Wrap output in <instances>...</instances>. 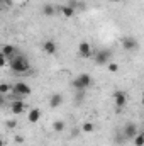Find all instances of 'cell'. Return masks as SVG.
<instances>
[{
    "label": "cell",
    "instance_id": "obj_1",
    "mask_svg": "<svg viewBox=\"0 0 144 146\" xmlns=\"http://www.w3.org/2000/svg\"><path fill=\"white\" fill-rule=\"evenodd\" d=\"M9 65H10V70H12V72L19 73V75L31 72V63H29V60H27L24 54H15V56L9 61Z\"/></svg>",
    "mask_w": 144,
    "mask_h": 146
},
{
    "label": "cell",
    "instance_id": "obj_2",
    "mask_svg": "<svg viewBox=\"0 0 144 146\" xmlns=\"http://www.w3.org/2000/svg\"><path fill=\"white\" fill-rule=\"evenodd\" d=\"M93 85V78L88 73H80L75 80H73V88L76 92H85L87 88H90Z\"/></svg>",
    "mask_w": 144,
    "mask_h": 146
},
{
    "label": "cell",
    "instance_id": "obj_3",
    "mask_svg": "<svg viewBox=\"0 0 144 146\" xmlns=\"http://www.w3.org/2000/svg\"><path fill=\"white\" fill-rule=\"evenodd\" d=\"M12 94L15 95V99L24 100L27 95H31V87L27 83H24V82H17V83L12 85Z\"/></svg>",
    "mask_w": 144,
    "mask_h": 146
},
{
    "label": "cell",
    "instance_id": "obj_4",
    "mask_svg": "<svg viewBox=\"0 0 144 146\" xmlns=\"http://www.w3.org/2000/svg\"><path fill=\"white\" fill-rule=\"evenodd\" d=\"M110 58H112V51H110V49H98V51L93 54L95 63H97V65H100V66L110 63Z\"/></svg>",
    "mask_w": 144,
    "mask_h": 146
},
{
    "label": "cell",
    "instance_id": "obj_5",
    "mask_svg": "<svg viewBox=\"0 0 144 146\" xmlns=\"http://www.w3.org/2000/svg\"><path fill=\"white\" fill-rule=\"evenodd\" d=\"M78 54L81 56V58H92L93 56V49H92V44L90 42H87V41H81L80 44H78Z\"/></svg>",
    "mask_w": 144,
    "mask_h": 146
},
{
    "label": "cell",
    "instance_id": "obj_6",
    "mask_svg": "<svg viewBox=\"0 0 144 146\" xmlns=\"http://www.w3.org/2000/svg\"><path fill=\"white\" fill-rule=\"evenodd\" d=\"M114 102H115V109H122L127 104V94L122 90H115L114 92Z\"/></svg>",
    "mask_w": 144,
    "mask_h": 146
},
{
    "label": "cell",
    "instance_id": "obj_7",
    "mask_svg": "<svg viewBox=\"0 0 144 146\" xmlns=\"http://www.w3.org/2000/svg\"><path fill=\"white\" fill-rule=\"evenodd\" d=\"M122 48L126 49V51H136L137 48H139V42H137V39L132 36H126L122 39Z\"/></svg>",
    "mask_w": 144,
    "mask_h": 146
},
{
    "label": "cell",
    "instance_id": "obj_8",
    "mask_svg": "<svg viewBox=\"0 0 144 146\" xmlns=\"http://www.w3.org/2000/svg\"><path fill=\"white\" fill-rule=\"evenodd\" d=\"M137 131H139V127H137V124L136 122H127L126 126H124V138L126 139H132L136 134H137Z\"/></svg>",
    "mask_w": 144,
    "mask_h": 146
},
{
    "label": "cell",
    "instance_id": "obj_9",
    "mask_svg": "<svg viewBox=\"0 0 144 146\" xmlns=\"http://www.w3.org/2000/svg\"><path fill=\"white\" fill-rule=\"evenodd\" d=\"M0 53H2V54L7 58V63H9V61H10V60H12L15 54H19V53H17V48H15L14 44H3Z\"/></svg>",
    "mask_w": 144,
    "mask_h": 146
},
{
    "label": "cell",
    "instance_id": "obj_10",
    "mask_svg": "<svg viewBox=\"0 0 144 146\" xmlns=\"http://www.w3.org/2000/svg\"><path fill=\"white\" fill-rule=\"evenodd\" d=\"M10 110H12V114H22V112L26 110V104H24V100H20V99L12 100V104H10Z\"/></svg>",
    "mask_w": 144,
    "mask_h": 146
},
{
    "label": "cell",
    "instance_id": "obj_11",
    "mask_svg": "<svg viewBox=\"0 0 144 146\" xmlns=\"http://www.w3.org/2000/svg\"><path fill=\"white\" fill-rule=\"evenodd\" d=\"M42 49H44V53L46 54H54L56 51H58V46H56V42L54 41H51V39H48V41H44L42 42Z\"/></svg>",
    "mask_w": 144,
    "mask_h": 146
},
{
    "label": "cell",
    "instance_id": "obj_12",
    "mask_svg": "<svg viewBox=\"0 0 144 146\" xmlns=\"http://www.w3.org/2000/svg\"><path fill=\"white\" fill-rule=\"evenodd\" d=\"M61 104H63V95L61 94H53L49 97V107L51 109H58Z\"/></svg>",
    "mask_w": 144,
    "mask_h": 146
},
{
    "label": "cell",
    "instance_id": "obj_13",
    "mask_svg": "<svg viewBox=\"0 0 144 146\" xmlns=\"http://www.w3.org/2000/svg\"><path fill=\"white\" fill-rule=\"evenodd\" d=\"M27 119H29V122L36 124L37 121L41 119V110L39 109H31L29 110V114H27Z\"/></svg>",
    "mask_w": 144,
    "mask_h": 146
},
{
    "label": "cell",
    "instance_id": "obj_14",
    "mask_svg": "<svg viewBox=\"0 0 144 146\" xmlns=\"http://www.w3.org/2000/svg\"><path fill=\"white\" fill-rule=\"evenodd\" d=\"M42 14H44L46 17H53V15L56 14L54 5H51V3H44V5H42Z\"/></svg>",
    "mask_w": 144,
    "mask_h": 146
},
{
    "label": "cell",
    "instance_id": "obj_15",
    "mask_svg": "<svg viewBox=\"0 0 144 146\" xmlns=\"http://www.w3.org/2000/svg\"><path fill=\"white\" fill-rule=\"evenodd\" d=\"M61 14H63L65 19H71L73 15H75V9H73L71 5H63L61 7Z\"/></svg>",
    "mask_w": 144,
    "mask_h": 146
},
{
    "label": "cell",
    "instance_id": "obj_16",
    "mask_svg": "<svg viewBox=\"0 0 144 146\" xmlns=\"http://www.w3.org/2000/svg\"><path fill=\"white\" fill-rule=\"evenodd\" d=\"M65 127H66V122L65 121H54L53 122V131L54 133H63Z\"/></svg>",
    "mask_w": 144,
    "mask_h": 146
},
{
    "label": "cell",
    "instance_id": "obj_17",
    "mask_svg": "<svg viewBox=\"0 0 144 146\" xmlns=\"http://www.w3.org/2000/svg\"><path fill=\"white\" fill-rule=\"evenodd\" d=\"M10 92H12V85L2 82V83H0V94H2V95H7V94H10Z\"/></svg>",
    "mask_w": 144,
    "mask_h": 146
},
{
    "label": "cell",
    "instance_id": "obj_18",
    "mask_svg": "<svg viewBox=\"0 0 144 146\" xmlns=\"http://www.w3.org/2000/svg\"><path fill=\"white\" fill-rule=\"evenodd\" d=\"M132 139H134V145L136 146H143L144 145V134L141 133V131H137V134H136Z\"/></svg>",
    "mask_w": 144,
    "mask_h": 146
},
{
    "label": "cell",
    "instance_id": "obj_19",
    "mask_svg": "<svg viewBox=\"0 0 144 146\" xmlns=\"http://www.w3.org/2000/svg\"><path fill=\"white\" fill-rule=\"evenodd\" d=\"M93 129H95V127H93L92 122H85V124L81 126V131H83V133H92Z\"/></svg>",
    "mask_w": 144,
    "mask_h": 146
},
{
    "label": "cell",
    "instance_id": "obj_20",
    "mask_svg": "<svg viewBox=\"0 0 144 146\" xmlns=\"http://www.w3.org/2000/svg\"><path fill=\"white\" fill-rule=\"evenodd\" d=\"M83 97H85V92H76V95H75V104H81V102H83Z\"/></svg>",
    "mask_w": 144,
    "mask_h": 146
},
{
    "label": "cell",
    "instance_id": "obj_21",
    "mask_svg": "<svg viewBox=\"0 0 144 146\" xmlns=\"http://www.w3.org/2000/svg\"><path fill=\"white\" fill-rule=\"evenodd\" d=\"M108 65V72L110 73H117L119 72V65L117 63H107Z\"/></svg>",
    "mask_w": 144,
    "mask_h": 146
},
{
    "label": "cell",
    "instance_id": "obj_22",
    "mask_svg": "<svg viewBox=\"0 0 144 146\" xmlns=\"http://www.w3.org/2000/svg\"><path fill=\"white\" fill-rule=\"evenodd\" d=\"M17 126V121H14V119H10V121H7V127H10V129H14Z\"/></svg>",
    "mask_w": 144,
    "mask_h": 146
},
{
    "label": "cell",
    "instance_id": "obj_23",
    "mask_svg": "<svg viewBox=\"0 0 144 146\" xmlns=\"http://www.w3.org/2000/svg\"><path fill=\"white\" fill-rule=\"evenodd\" d=\"M5 65H7V58H5V56L0 53V68H3Z\"/></svg>",
    "mask_w": 144,
    "mask_h": 146
},
{
    "label": "cell",
    "instance_id": "obj_24",
    "mask_svg": "<svg viewBox=\"0 0 144 146\" xmlns=\"http://www.w3.org/2000/svg\"><path fill=\"white\" fill-rule=\"evenodd\" d=\"M2 106H5V95L0 94V107H2Z\"/></svg>",
    "mask_w": 144,
    "mask_h": 146
},
{
    "label": "cell",
    "instance_id": "obj_25",
    "mask_svg": "<svg viewBox=\"0 0 144 146\" xmlns=\"http://www.w3.org/2000/svg\"><path fill=\"white\" fill-rule=\"evenodd\" d=\"M22 141H24V138H22V136H15V143H19V145H20Z\"/></svg>",
    "mask_w": 144,
    "mask_h": 146
},
{
    "label": "cell",
    "instance_id": "obj_26",
    "mask_svg": "<svg viewBox=\"0 0 144 146\" xmlns=\"http://www.w3.org/2000/svg\"><path fill=\"white\" fill-rule=\"evenodd\" d=\"M3 145H5V141H3V139L0 138V146H3Z\"/></svg>",
    "mask_w": 144,
    "mask_h": 146
},
{
    "label": "cell",
    "instance_id": "obj_27",
    "mask_svg": "<svg viewBox=\"0 0 144 146\" xmlns=\"http://www.w3.org/2000/svg\"><path fill=\"white\" fill-rule=\"evenodd\" d=\"M110 2H115V3H119V2H124V0H110Z\"/></svg>",
    "mask_w": 144,
    "mask_h": 146
},
{
    "label": "cell",
    "instance_id": "obj_28",
    "mask_svg": "<svg viewBox=\"0 0 144 146\" xmlns=\"http://www.w3.org/2000/svg\"><path fill=\"white\" fill-rule=\"evenodd\" d=\"M3 2H7V3H10V0H3Z\"/></svg>",
    "mask_w": 144,
    "mask_h": 146
}]
</instances>
